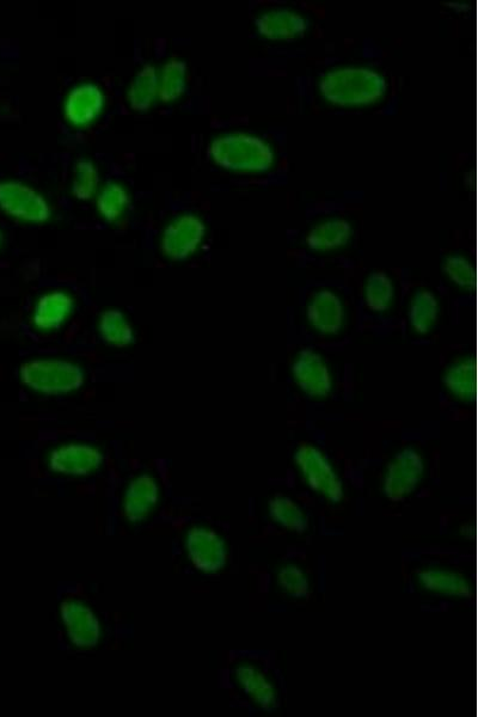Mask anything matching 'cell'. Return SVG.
<instances>
[{
  "instance_id": "5bb4252c",
  "label": "cell",
  "mask_w": 478,
  "mask_h": 717,
  "mask_svg": "<svg viewBox=\"0 0 478 717\" xmlns=\"http://www.w3.org/2000/svg\"><path fill=\"white\" fill-rule=\"evenodd\" d=\"M104 96L93 84H83L73 89L65 103V116L71 124L84 126L94 121L102 112Z\"/></svg>"
},
{
  "instance_id": "277c9868",
  "label": "cell",
  "mask_w": 478,
  "mask_h": 717,
  "mask_svg": "<svg viewBox=\"0 0 478 717\" xmlns=\"http://www.w3.org/2000/svg\"><path fill=\"white\" fill-rule=\"evenodd\" d=\"M294 463L314 492L329 500L337 501L342 498L343 486L340 477L318 447L309 443L300 444L294 452Z\"/></svg>"
},
{
  "instance_id": "d6986e66",
  "label": "cell",
  "mask_w": 478,
  "mask_h": 717,
  "mask_svg": "<svg viewBox=\"0 0 478 717\" xmlns=\"http://www.w3.org/2000/svg\"><path fill=\"white\" fill-rule=\"evenodd\" d=\"M236 676L245 694L253 698L259 706L271 708L277 702V690L269 680L267 672L247 665L239 667Z\"/></svg>"
},
{
  "instance_id": "8992f818",
  "label": "cell",
  "mask_w": 478,
  "mask_h": 717,
  "mask_svg": "<svg viewBox=\"0 0 478 717\" xmlns=\"http://www.w3.org/2000/svg\"><path fill=\"white\" fill-rule=\"evenodd\" d=\"M0 208L24 222L44 223L51 217L47 201L34 189L18 182L0 183Z\"/></svg>"
},
{
  "instance_id": "ffe728a7",
  "label": "cell",
  "mask_w": 478,
  "mask_h": 717,
  "mask_svg": "<svg viewBox=\"0 0 478 717\" xmlns=\"http://www.w3.org/2000/svg\"><path fill=\"white\" fill-rule=\"evenodd\" d=\"M443 383L445 389L458 400L467 401L475 394L476 372L470 360L456 361L447 367Z\"/></svg>"
},
{
  "instance_id": "ac0fdd59",
  "label": "cell",
  "mask_w": 478,
  "mask_h": 717,
  "mask_svg": "<svg viewBox=\"0 0 478 717\" xmlns=\"http://www.w3.org/2000/svg\"><path fill=\"white\" fill-rule=\"evenodd\" d=\"M353 235L352 225L345 219H332L314 226L306 236V244L314 251H330L343 247Z\"/></svg>"
},
{
  "instance_id": "4fadbf2b",
  "label": "cell",
  "mask_w": 478,
  "mask_h": 717,
  "mask_svg": "<svg viewBox=\"0 0 478 717\" xmlns=\"http://www.w3.org/2000/svg\"><path fill=\"white\" fill-rule=\"evenodd\" d=\"M255 26L263 38L278 41L303 36L309 28V22L297 12L280 9L266 12L257 18Z\"/></svg>"
},
{
  "instance_id": "d4e9b609",
  "label": "cell",
  "mask_w": 478,
  "mask_h": 717,
  "mask_svg": "<svg viewBox=\"0 0 478 717\" xmlns=\"http://www.w3.org/2000/svg\"><path fill=\"white\" fill-rule=\"evenodd\" d=\"M128 204H130V196H128L124 188L115 185V183H110V185L104 187L97 199L98 211L109 222L118 220Z\"/></svg>"
},
{
  "instance_id": "7c38bea8",
  "label": "cell",
  "mask_w": 478,
  "mask_h": 717,
  "mask_svg": "<svg viewBox=\"0 0 478 717\" xmlns=\"http://www.w3.org/2000/svg\"><path fill=\"white\" fill-rule=\"evenodd\" d=\"M187 548L194 566L200 571L216 572L224 566V542L213 531L193 529L188 535Z\"/></svg>"
},
{
  "instance_id": "83f0119b",
  "label": "cell",
  "mask_w": 478,
  "mask_h": 717,
  "mask_svg": "<svg viewBox=\"0 0 478 717\" xmlns=\"http://www.w3.org/2000/svg\"><path fill=\"white\" fill-rule=\"evenodd\" d=\"M271 512L280 524L285 525L288 529H302L304 525V518L302 511L299 507L294 504L293 501L287 498H275L271 502Z\"/></svg>"
},
{
  "instance_id": "603a6c76",
  "label": "cell",
  "mask_w": 478,
  "mask_h": 717,
  "mask_svg": "<svg viewBox=\"0 0 478 717\" xmlns=\"http://www.w3.org/2000/svg\"><path fill=\"white\" fill-rule=\"evenodd\" d=\"M158 94V77L155 67L147 65L138 73L131 84L128 100L137 112H146L152 107Z\"/></svg>"
},
{
  "instance_id": "8fae6325",
  "label": "cell",
  "mask_w": 478,
  "mask_h": 717,
  "mask_svg": "<svg viewBox=\"0 0 478 717\" xmlns=\"http://www.w3.org/2000/svg\"><path fill=\"white\" fill-rule=\"evenodd\" d=\"M61 616L67 634L78 647H95L100 640L101 628L96 615L88 606L78 602H66L61 606Z\"/></svg>"
},
{
  "instance_id": "f1b7e54d",
  "label": "cell",
  "mask_w": 478,
  "mask_h": 717,
  "mask_svg": "<svg viewBox=\"0 0 478 717\" xmlns=\"http://www.w3.org/2000/svg\"><path fill=\"white\" fill-rule=\"evenodd\" d=\"M0 243H2V234H0Z\"/></svg>"
},
{
  "instance_id": "4316f807",
  "label": "cell",
  "mask_w": 478,
  "mask_h": 717,
  "mask_svg": "<svg viewBox=\"0 0 478 717\" xmlns=\"http://www.w3.org/2000/svg\"><path fill=\"white\" fill-rule=\"evenodd\" d=\"M443 271L446 277L458 287L469 288L474 283V267L467 257L462 255L455 254L446 257Z\"/></svg>"
},
{
  "instance_id": "484cf974",
  "label": "cell",
  "mask_w": 478,
  "mask_h": 717,
  "mask_svg": "<svg viewBox=\"0 0 478 717\" xmlns=\"http://www.w3.org/2000/svg\"><path fill=\"white\" fill-rule=\"evenodd\" d=\"M98 173L95 165L90 161H81L76 165L75 180L72 192L79 200H89L96 192Z\"/></svg>"
},
{
  "instance_id": "5b68a950",
  "label": "cell",
  "mask_w": 478,
  "mask_h": 717,
  "mask_svg": "<svg viewBox=\"0 0 478 717\" xmlns=\"http://www.w3.org/2000/svg\"><path fill=\"white\" fill-rule=\"evenodd\" d=\"M291 373L294 384L304 395L327 397L333 390V377L327 361L314 349L304 348L294 358Z\"/></svg>"
},
{
  "instance_id": "2e32d148",
  "label": "cell",
  "mask_w": 478,
  "mask_h": 717,
  "mask_svg": "<svg viewBox=\"0 0 478 717\" xmlns=\"http://www.w3.org/2000/svg\"><path fill=\"white\" fill-rule=\"evenodd\" d=\"M73 309V300L61 291H54L45 294L39 299L34 311V324L42 330L58 329Z\"/></svg>"
},
{
  "instance_id": "cb8c5ba5",
  "label": "cell",
  "mask_w": 478,
  "mask_h": 717,
  "mask_svg": "<svg viewBox=\"0 0 478 717\" xmlns=\"http://www.w3.org/2000/svg\"><path fill=\"white\" fill-rule=\"evenodd\" d=\"M187 88V65L185 61L170 60L163 67L158 83V94L163 102H173L185 93Z\"/></svg>"
},
{
  "instance_id": "e0dca14e",
  "label": "cell",
  "mask_w": 478,
  "mask_h": 717,
  "mask_svg": "<svg viewBox=\"0 0 478 717\" xmlns=\"http://www.w3.org/2000/svg\"><path fill=\"white\" fill-rule=\"evenodd\" d=\"M439 314V300L432 291L420 288L410 297L407 316L410 327L416 334L430 333L438 321Z\"/></svg>"
},
{
  "instance_id": "7402d4cb",
  "label": "cell",
  "mask_w": 478,
  "mask_h": 717,
  "mask_svg": "<svg viewBox=\"0 0 478 717\" xmlns=\"http://www.w3.org/2000/svg\"><path fill=\"white\" fill-rule=\"evenodd\" d=\"M101 339L114 347L131 345L134 340L133 329L119 310L104 311L98 323Z\"/></svg>"
},
{
  "instance_id": "9a60e30c",
  "label": "cell",
  "mask_w": 478,
  "mask_h": 717,
  "mask_svg": "<svg viewBox=\"0 0 478 717\" xmlns=\"http://www.w3.org/2000/svg\"><path fill=\"white\" fill-rule=\"evenodd\" d=\"M158 500V486L149 475H143L134 480L128 487L125 496V513L132 522L144 520Z\"/></svg>"
},
{
  "instance_id": "52a82bcc",
  "label": "cell",
  "mask_w": 478,
  "mask_h": 717,
  "mask_svg": "<svg viewBox=\"0 0 478 717\" xmlns=\"http://www.w3.org/2000/svg\"><path fill=\"white\" fill-rule=\"evenodd\" d=\"M425 463L420 453L407 447L391 459L384 475V490L390 498H403L418 487Z\"/></svg>"
},
{
  "instance_id": "6da1fadb",
  "label": "cell",
  "mask_w": 478,
  "mask_h": 717,
  "mask_svg": "<svg viewBox=\"0 0 478 717\" xmlns=\"http://www.w3.org/2000/svg\"><path fill=\"white\" fill-rule=\"evenodd\" d=\"M323 98L339 107L370 106L385 95L386 81L376 71L346 67L330 71L320 82Z\"/></svg>"
},
{
  "instance_id": "3957f363",
  "label": "cell",
  "mask_w": 478,
  "mask_h": 717,
  "mask_svg": "<svg viewBox=\"0 0 478 717\" xmlns=\"http://www.w3.org/2000/svg\"><path fill=\"white\" fill-rule=\"evenodd\" d=\"M20 376L29 389L52 396L78 390L85 381L81 367L60 359L28 361L21 366Z\"/></svg>"
},
{
  "instance_id": "44dd1931",
  "label": "cell",
  "mask_w": 478,
  "mask_h": 717,
  "mask_svg": "<svg viewBox=\"0 0 478 717\" xmlns=\"http://www.w3.org/2000/svg\"><path fill=\"white\" fill-rule=\"evenodd\" d=\"M395 298L394 281L382 271L372 272L364 286L366 308L373 312L388 310Z\"/></svg>"
},
{
  "instance_id": "7a4b0ae2",
  "label": "cell",
  "mask_w": 478,
  "mask_h": 717,
  "mask_svg": "<svg viewBox=\"0 0 478 717\" xmlns=\"http://www.w3.org/2000/svg\"><path fill=\"white\" fill-rule=\"evenodd\" d=\"M210 155L219 167L232 171H266L274 155L265 140L248 134H230L214 140Z\"/></svg>"
},
{
  "instance_id": "9c48e42d",
  "label": "cell",
  "mask_w": 478,
  "mask_h": 717,
  "mask_svg": "<svg viewBox=\"0 0 478 717\" xmlns=\"http://www.w3.org/2000/svg\"><path fill=\"white\" fill-rule=\"evenodd\" d=\"M306 320L322 335H336L345 326L346 312L339 294L320 290L312 294L306 304Z\"/></svg>"
},
{
  "instance_id": "30bf717a",
  "label": "cell",
  "mask_w": 478,
  "mask_h": 717,
  "mask_svg": "<svg viewBox=\"0 0 478 717\" xmlns=\"http://www.w3.org/2000/svg\"><path fill=\"white\" fill-rule=\"evenodd\" d=\"M102 461L101 452L93 446L67 444L52 452L49 468L61 475L84 476L93 473Z\"/></svg>"
},
{
  "instance_id": "ba28073f",
  "label": "cell",
  "mask_w": 478,
  "mask_h": 717,
  "mask_svg": "<svg viewBox=\"0 0 478 717\" xmlns=\"http://www.w3.org/2000/svg\"><path fill=\"white\" fill-rule=\"evenodd\" d=\"M206 234V226L193 214L177 218L165 229L162 238L163 254L174 261L191 256L198 249Z\"/></svg>"
}]
</instances>
